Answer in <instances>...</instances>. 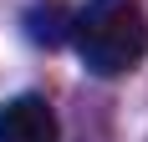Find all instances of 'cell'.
Listing matches in <instances>:
<instances>
[{
    "label": "cell",
    "mask_w": 148,
    "mask_h": 142,
    "mask_svg": "<svg viewBox=\"0 0 148 142\" xmlns=\"http://www.w3.org/2000/svg\"><path fill=\"white\" fill-rule=\"evenodd\" d=\"M72 41L92 76H123L148 56V15L138 0H87L72 15Z\"/></svg>",
    "instance_id": "1"
},
{
    "label": "cell",
    "mask_w": 148,
    "mask_h": 142,
    "mask_svg": "<svg viewBox=\"0 0 148 142\" xmlns=\"http://www.w3.org/2000/svg\"><path fill=\"white\" fill-rule=\"evenodd\" d=\"M0 142H61V122L51 101L36 91L0 101Z\"/></svg>",
    "instance_id": "2"
},
{
    "label": "cell",
    "mask_w": 148,
    "mask_h": 142,
    "mask_svg": "<svg viewBox=\"0 0 148 142\" xmlns=\"http://www.w3.org/2000/svg\"><path fill=\"white\" fill-rule=\"evenodd\" d=\"M26 36L36 46H61L72 36V10H66V0H41V5H31L26 10Z\"/></svg>",
    "instance_id": "3"
}]
</instances>
